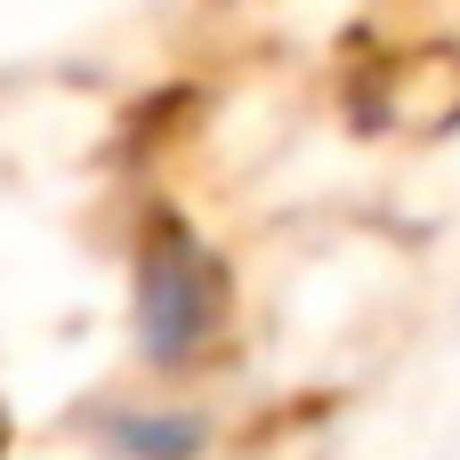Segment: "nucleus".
<instances>
[{
    "label": "nucleus",
    "mask_w": 460,
    "mask_h": 460,
    "mask_svg": "<svg viewBox=\"0 0 460 460\" xmlns=\"http://www.w3.org/2000/svg\"><path fill=\"white\" fill-rule=\"evenodd\" d=\"M105 437H113L121 453H146V460H186L194 445H202L194 420H113Z\"/></svg>",
    "instance_id": "obj_2"
},
{
    "label": "nucleus",
    "mask_w": 460,
    "mask_h": 460,
    "mask_svg": "<svg viewBox=\"0 0 460 460\" xmlns=\"http://www.w3.org/2000/svg\"><path fill=\"white\" fill-rule=\"evenodd\" d=\"M218 323V275L194 243L162 234V251H146V283H137V332L154 356H186L202 332Z\"/></svg>",
    "instance_id": "obj_1"
}]
</instances>
